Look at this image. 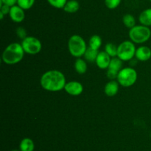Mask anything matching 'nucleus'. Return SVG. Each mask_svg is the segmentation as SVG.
<instances>
[{"mask_svg": "<svg viewBox=\"0 0 151 151\" xmlns=\"http://www.w3.org/2000/svg\"><path fill=\"white\" fill-rule=\"evenodd\" d=\"M40 83L44 90L50 92H58L64 89L66 80L62 72L58 70H50L41 76Z\"/></svg>", "mask_w": 151, "mask_h": 151, "instance_id": "obj_1", "label": "nucleus"}, {"mask_svg": "<svg viewBox=\"0 0 151 151\" xmlns=\"http://www.w3.org/2000/svg\"><path fill=\"white\" fill-rule=\"evenodd\" d=\"M24 53L22 44L17 42L11 43L3 51L1 60L6 65H16L23 59Z\"/></svg>", "mask_w": 151, "mask_h": 151, "instance_id": "obj_2", "label": "nucleus"}, {"mask_svg": "<svg viewBox=\"0 0 151 151\" xmlns=\"http://www.w3.org/2000/svg\"><path fill=\"white\" fill-rule=\"evenodd\" d=\"M86 42L83 37L79 35H73L68 41V49L72 56L81 58L84 56L87 50Z\"/></svg>", "mask_w": 151, "mask_h": 151, "instance_id": "obj_3", "label": "nucleus"}, {"mask_svg": "<svg viewBox=\"0 0 151 151\" xmlns=\"http://www.w3.org/2000/svg\"><path fill=\"white\" fill-rule=\"evenodd\" d=\"M128 34L131 41L136 44H142L150 39L151 30L148 27L145 25H136L130 29Z\"/></svg>", "mask_w": 151, "mask_h": 151, "instance_id": "obj_4", "label": "nucleus"}, {"mask_svg": "<svg viewBox=\"0 0 151 151\" xmlns=\"http://www.w3.org/2000/svg\"><path fill=\"white\" fill-rule=\"evenodd\" d=\"M137 72L132 68H122L117 76L118 83L124 87H129L134 85L137 80Z\"/></svg>", "mask_w": 151, "mask_h": 151, "instance_id": "obj_5", "label": "nucleus"}, {"mask_svg": "<svg viewBox=\"0 0 151 151\" xmlns=\"http://www.w3.org/2000/svg\"><path fill=\"white\" fill-rule=\"evenodd\" d=\"M136 46L131 41H124L118 45L117 47V57L122 61L132 60L135 57Z\"/></svg>", "mask_w": 151, "mask_h": 151, "instance_id": "obj_6", "label": "nucleus"}, {"mask_svg": "<svg viewBox=\"0 0 151 151\" xmlns=\"http://www.w3.org/2000/svg\"><path fill=\"white\" fill-rule=\"evenodd\" d=\"M22 46L26 53L29 55L38 54L42 49V44L38 38L34 36H27L22 40Z\"/></svg>", "mask_w": 151, "mask_h": 151, "instance_id": "obj_7", "label": "nucleus"}, {"mask_svg": "<svg viewBox=\"0 0 151 151\" xmlns=\"http://www.w3.org/2000/svg\"><path fill=\"white\" fill-rule=\"evenodd\" d=\"M122 62L120 59L116 57L111 58L109 66L107 69V76L109 79L114 80L117 78L118 73L122 69Z\"/></svg>", "mask_w": 151, "mask_h": 151, "instance_id": "obj_8", "label": "nucleus"}, {"mask_svg": "<svg viewBox=\"0 0 151 151\" xmlns=\"http://www.w3.org/2000/svg\"><path fill=\"white\" fill-rule=\"evenodd\" d=\"M64 90L68 94L71 96H77L81 95L83 91V86L81 82L77 81H71L66 82Z\"/></svg>", "mask_w": 151, "mask_h": 151, "instance_id": "obj_9", "label": "nucleus"}, {"mask_svg": "<svg viewBox=\"0 0 151 151\" xmlns=\"http://www.w3.org/2000/svg\"><path fill=\"white\" fill-rule=\"evenodd\" d=\"M9 16L13 22L16 23L23 22L25 18L24 10L19 7L18 4H15L10 7Z\"/></svg>", "mask_w": 151, "mask_h": 151, "instance_id": "obj_10", "label": "nucleus"}, {"mask_svg": "<svg viewBox=\"0 0 151 151\" xmlns=\"http://www.w3.org/2000/svg\"><path fill=\"white\" fill-rule=\"evenodd\" d=\"M111 58L106 53V51H100L99 52L95 63L97 66L100 69H108L111 62Z\"/></svg>", "mask_w": 151, "mask_h": 151, "instance_id": "obj_11", "label": "nucleus"}, {"mask_svg": "<svg viewBox=\"0 0 151 151\" xmlns=\"http://www.w3.org/2000/svg\"><path fill=\"white\" fill-rule=\"evenodd\" d=\"M135 57L137 60L141 62L148 61L151 58V49L147 46H141L137 48Z\"/></svg>", "mask_w": 151, "mask_h": 151, "instance_id": "obj_12", "label": "nucleus"}, {"mask_svg": "<svg viewBox=\"0 0 151 151\" xmlns=\"http://www.w3.org/2000/svg\"><path fill=\"white\" fill-rule=\"evenodd\" d=\"M119 84L118 83L117 81L111 80L105 86L104 93H106V96H109V97L114 96L119 91Z\"/></svg>", "mask_w": 151, "mask_h": 151, "instance_id": "obj_13", "label": "nucleus"}, {"mask_svg": "<svg viewBox=\"0 0 151 151\" xmlns=\"http://www.w3.org/2000/svg\"><path fill=\"white\" fill-rule=\"evenodd\" d=\"M140 24L145 26H151V8H147L143 10L139 16Z\"/></svg>", "mask_w": 151, "mask_h": 151, "instance_id": "obj_14", "label": "nucleus"}, {"mask_svg": "<svg viewBox=\"0 0 151 151\" xmlns=\"http://www.w3.org/2000/svg\"><path fill=\"white\" fill-rule=\"evenodd\" d=\"M35 149V144L29 138H24L22 139L19 144V150L21 151H33Z\"/></svg>", "mask_w": 151, "mask_h": 151, "instance_id": "obj_15", "label": "nucleus"}, {"mask_svg": "<svg viewBox=\"0 0 151 151\" xmlns=\"http://www.w3.org/2000/svg\"><path fill=\"white\" fill-rule=\"evenodd\" d=\"M80 8V4L77 0H69L63 7V10L68 13H76Z\"/></svg>", "mask_w": 151, "mask_h": 151, "instance_id": "obj_16", "label": "nucleus"}, {"mask_svg": "<svg viewBox=\"0 0 151 151\" xmlns=\"http://www.w3.org/2000/svg\"><path fill=\"white\" fill-rule=\"evenodd\" d=\"M87 63L84 59L78 58L75 62V70L78 73L84 74L87 71Z\"/></svg>", "mask_w": 151, "mask_h": 151, "instance_id": "obj_17", "label": "nucleus"}, {"mask_svg": "<svg viewBox=\"0 0 151 151\" xmlns=\"http://www.w3.org/2000/svg\"><path fill=\"white\" fill-rule=\"evenodd\" d=\"M99 51L97 50H94V49L88 47L87 48L85 54H84V58L86 61L89 62H95L97 59V56H98Z\"/></svg>", "mask_w": 151, "mask_h": 151, "instance_id": "obj_18", "label": "nucleus"}, {"mask_svg": "<svg viewBox=\"0 0 151 151\" xmlns=\"http://www.w3.org/2000/svg\"><path fill=\"white\" fill-rule=\"evenodd\" d=\"M88 45L91 48L98 50L102 45L101 37L98 35H93L90 38L89 41H88Z\"/></svg>", "mask_w": 151, "mask_h": 151, "instance_id": "obj_19", "label": "nucleus"}, {"mask_svg": "<svg viewBox=\"0 0 151 151\" xmlns=\"http://www.w3.org/2000/svg\"><path fill=\"white\" fill-rule=\"evenodd\" d=\"M122 22H123L124 25L126 28L131 29L136 26V19L133 15L130 14V13H127L122 18Z\"/></svg>", "mask_w": 151, "mask_h": 151, "instance_id": "obj_20", "label": "nucleus"}, {"mask_svg": "<svg viewBox=\"0 0 151 151\" xmlns=\"http://www.w3.org/2000/svg\"><path fill=\"white\" fill-rule=\"evenodd\" d=\"M117 47L113 43H108L105 46V51L111 58L117 56Z\"/></svg>", "mask_w": 151, "mask_h": 151, "instance_id": "obj_21", "label": "nucleus"}, {"mask_svg": "<svg viewBox=\"0 0 151 151\" xmlns=\"http://www.w3.org/2000/svg\"><path fill=\"white\" fill-rule=\"evenodd\" d=\"M35 0H18L17 4L23 10H27L30 9L35 4Z\"/></svg>", "mask_w": 151, "mask_h": 151, "instance_id": "obj_22", "label": "nucleus"}, {"mask_svg": "<svg viewBox=\"0 0 151 151\" xmlns=\"http://www.w3.org/2000/svg\"><path fill=\"white\" fill-rule=\"evenodd\" d=\"M52 7L57 9H63L68 0H47Z\"/></svg>", "mask_w": 151, "mask_h": 151, "instance_id": "obj_23", "label": "nucleus"}, {"mask_svg": "<svg viewBox=\"0 0 151 151\" xmlns=\"http://www.w3.org/2000/svg\"><path fill=\"white\" fill-rule=\"evenodd\" d=\"M122 0H105V4L110 10H114L118 7Z\"/></svg>", "mask_w": 151, "mask_h": 151, "instance_id": "obj_24", "label": "nucleus"}, {"mask_svg": "<svg viewBox=\"0 0 151 151\" xmlns=\"http://www.w3.org/2000/svg\"><path fill=\"white\" fill-rule=\"evenodd\" d=\"M16 33L17 36L19 37V38H21L22 40L24 39L26 37H27V30L24 28H22V27H19V28L16 29Z\"/></svg>", "mask_w": 151, "mask_h": 151, "instance_id": "obj_25", "label": "nucleus"}, {"mask_svg": "<svg viewBox=\"0 0 151 151\" xmlns=\"http://www.w3.org/2000/svg\"><path fill=\"white\" fill-rule=\"evenodd\" d=\"M10 7H11L9 5H7V4H3L0 7V12H1V13H2L4 16L7 14L9 15V13H10Z\"/></svg>", "mask_w": 151, "mask_h": 151, "instance_id": "obj_26", "label": "nucleus"}, {"mask_svg": "<svg viewBox=\"0 0 151 151\" xmlns=\"http://www.w3.org/2000/svg\"><path fill=\"white\" fill-rule=\"evenodd\" d=\"M17 1L18 0H0V1L2 4H7V5L10 6V7L17 4Z\"/></svg>", "mask_w": 151, "mask_h": 151, "instance_id": "obj_27", "label": "nucleus"}, {"mask_svg": "<svg viewBox=\"0 0 151 151\" xmlns=\"http://www.w3.org/2000/svg\"><path fill=\"white\" fill-rule=\"evenodd\" d=\"M4 15L2 13H1V12H0V19H1V20H2V19H4Z\"/></svg>", "mask_w": 151, "mask_h": 151, "instance_id": "obj_28", "label": "nucleus"}, {"mask_svg": "<svg viewBox=\"0 0 151 151\" xmlns=\"http://www.w3.org/2000/svg\"><path fill=\"white\" fill-rule=\"evenodd\" d=\"M11 151H21L20 150H16V149H14V150H11Z\"/></svg>", "mask_w": 151, "mask_h": 151, "instance_id": "obj_29", "label": "nucleus"}, {"mask_svg": "<svg viewBox=\"0 0 151 151\" xmlns=\"http://www.w3.org/2000/svg\"><path fill=\"white\" fill-rule=\"evenodd\" d=\"M149 1H150V2H151V0H149Z\"/></svg>", "mask_w": 151, "mask_h": 151, "instance_id": "obj_30", "label": "nucleus"}]
</instances>
